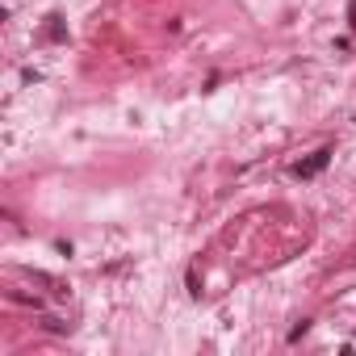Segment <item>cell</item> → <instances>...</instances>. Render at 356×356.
I'll return each instance as SVG.
<instances>
[{
  "label": "cell",
  "mask_w": 356,
  "mask_h": 356,
  "mask_svg": "<svg viewBox=\"0 0 356 356\" xmlns=\"http://www.w3.org/2000/svg\"><path fill=\"white\" fill-rule=\"evenodd\" d=\"M306 331H310V323H306V318H302V323H298V327H293V331H289V343H298V339H302V335H306Z\"/></svg>",
  "instance_id": "obj_4"
},
{
  "label": "cell",
  "mask_w": 356,
  "mask_h": 356,
  "mask_svg": "<svg viewBox=\"0 0 356 356\" xmlns=\"http://www.w3.org/2000/svg\"><path fill=\"white\" fill-rule=\"evenodd\" d=\"M189 293L202 298V277H197V268H189Z\"/></svg>",
  "instance_id": "obj_3"
},
{
  "label": "cell",
  "mask_w": 356,
  "mask_h": 356,
  "mask_svg": "<svg viewBox=\"0 0 356 356\" xmlns=\"http://www.w3.org/2000/svg\"><path fill=\"white\" fill-rule=\"evenodd\" d=\"M42 34H47V42H67V22H63L59 13H47V26H42Z\"/></svg>",
  "instance_id": "obj_2"
},
{
  "label": "cell",
  "mask_w": 356,
  "mask_h": 356,
  "mask_svg": "<svg viewBox=\"0 0 356 356\" xmlns=\"http://www.w3.org/2000/svg\"><path fill=\"white\" fill-rule=\"evenodd\" d=\"M348 22L356 26V0H352V5H348Z\"/></svg>",
  "instance_id": "obj_5"
},
{
  "label": "cell",
  "mask_w": 356,
  "mask_h": 356,
  "mask_svg": "<svg viewBox=\"0 0 356 356\" xmlns=\"http://www.w3.org/2000/svg\"><path fill=\"white\" fill-rule=\"evenodd\" d=\"M327 159H331V147H323V151H314L310 159H302V163L293 168V176H298V181H310V176H318V172L327 168Z\"/></svg>",
  "instance_id": "obj_1"
}]
</instances>
